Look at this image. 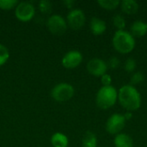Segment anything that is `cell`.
Wrapping results in <instances>:
<instances>
[{"instance_id": "6da1fadb", "label": "cell", "mask_w": 147, "mask_h": 147, "mask_svg": "<svg viewBox=\"0 0 147 147\" xmlns=\"http://www.w3.org/2000/svg\"><path fill=\"white\" fill-rule=\"evenodd\" d=\"M118 100L122 108L128 112L135 111L141 106V96L138 90L131 84L124 85L120 89Z\"/></svg>"}, {"instance_id": "7a4b0ae2", "label": "cell", "mask_w": 147, "mask_h": 147, "mask_svg": "<svg viewBox=\"0 0 147 147\" xmlns=\"http://www.w3.org/2000/svg\"><path fill=\"white\" fill-rule=\"evenodd\" d=\"M112 43L114 48L122 54L131 53L136 45L134 37L125 30H117L113 37Z\"/></svg>"}, {"instance_id": "3957f363", "label": "cell", "mask_w": 147, "mask_h": 147, "mask_svg": "<svg viewBox=\"0 0 147 147\" xmlns=\"http://www.w3.org/2000/svg\"><path fill=\"white\" fill-rule=\"evenodd\" d=\"M118 100V92L114 86H102L96 93V102L102 109L113 107Z\"/></svg>"}, {"instance_id": "277c9868", "label": "cell", "mask_w": 147, "mask_h": 147, "mask_svg": "<svg viewBox=\"0 0 147 147\" xmlns=\"http://www.w3.org/2000/svg\"><path fill=\"white\" fill-rule=\"evenodd\" d=\"M74 93L75 90L72 85L67 83H60L53 88L51 96L53 100L62 102L71 99L74 96Z\"/></svg>"}, {"instance_id": "5b68a950", "label": "cell", "mask_w": 147, "mask_h": 147, "mask_svg": "<svg viewBox=\"0 0 147 147\" xmlns=\"http://www.w3.org/2000/svg\"><path fill=\"white\" fill-rule=\"evenodd\" d=\"M47 26L48 30L54 35H62L65 33L67 29L66 21L59 15L51 16L47 22Z\"/></svg>"}, {"instance_id": "8992f818", "label": "cell", "mask_w": 147, "mask_h": 147, "mask_svg": "<svg viewBox=\"0 0 147 147\" xmlns=\"http://www.w3.org/2000/svg\"><path fill=\"white\" fill-rule=\"evenodd\" d=\"M126 118L124 115L114 114L106 122V131L110 134H119L123 130L126 125Z\"/></svg>"}, {"instance_id": "52a82bcc", "label": "cell", "mask_w": 147, "mask_h": 147, "mask_svg": "<svg viewBox=\"0 0 147 147\" xmlns=\"http://www.w3.org/2000/svg\"><path fill=\"white\" fill-rule=\"evenodd\" d=\"M35 14V9L34 5L28 2H21L16 7L15 15L16 17L23 22H29L33 19Z\"/></svg>"}, {"instance_id": "ba28073f", "label": "cell", "mask_w": 147, "mask_h": 147, "mask_svg": "<svg viewBox=\"0 0 147 147\" xmlns=\"http://www.w3.org/2000/svg\"><path fill=\"white\" fill-rule=\"evenodd\" d=\"M86 21L84 12L79 9H74L71 10L66 17L67 25L74 30H78L84 27Z\"/></svg>"}, {"instance_id": "9c48e42d", "label": "cell", "mask_w": 147, "mask_h": 147, "mask_svg": "<svg viewBox=\"0 0 147 147\" xmlns=\"http://www.w3.org/2000/svg\"><path fill=\"white\" fill-rule=\"evenodd\" d=\"M87 71H89L90 74L95 76V77H102L104 74L107 73L108 70V65L107 63L98 58H95L90 59L87 63Z\"/></svg>"}, {"instance_id": "30bf717a", "label": "cell", "mask_w": 147, "mask_h": 147, "mask_svg": "<svg viewBox=\"0 0 147 147\" xmlns=\"http://www.w3.org/2000/svg\"><path fill=\"white\" fill-rule=\"evenodd\" d=\"M83 61V55L80 52L72 50L68 53H66L62 60L61 64L66 69H74L78 67Z\"/></svg>"}, {"instance_id": "8fae6325", "label": "cell", "mask_w": 147, "mask_h": 147, "mask_svg": "<svg viewBox=\"0 0 147 147\" xmlns=\"http://www.w3.org/2000/svg\"><path fill=\"white\" fill-rule=\"evenodd\" d=\"M90 27V31L95 35H101L107 29L106 22L98 17H93L91 19Z\"/></svg>"}, {"instance_id": "7c38bea8", "label": "cell", "mask_w": 147, "mask_h": 147, "mask_svg": "<svg viewBox=\"0 0 147 147\" xmlns=\"http://www.w3.org/2000/svg\"><path fill=\"white\" fill-rule=\"evenodd\" d=\"M130 30V34L134 37H143L147 34V23L141 20H138L131 25Z\"/></svg>"}, {"instance_id": "4fadbf2b", "label": "cell", "mask_w": 147, "mask_h": 147, "mask_svg": "<svg viewBox=\"0 0 147 147\" xmlns=\"http://www.w3.org/2000/svg\"><path fill=\"white\" fill-rule=\"evenodd\" d=\"M114 144L115 147H134V140L127 134H119L115 136Z\"/></svg>"}, {"instance_id": "5bb4252c", "label": "cell", "mask_w": 147, "mask_h": 147, "mask_svg": "<svg viewBox=\"0 0 147 147\" xmlns=\"http://www.w3.org/2000/svg\"><path fill=\"white\" fill-rule=\"evenodd\" d=\"M121 7L122 11L127 15H134L139 10V3L134 0H123Z\"/></svg>"}, {"instance_id": "9a60e30c", "label": "cell", "mask_w": 147, "mask_h": 147, "mask_svg": "<svg viewBox=\"0 0 147 147\" xmlns=\"http://www.w3.org/2000/svg\"><path fill=\"white\" fill-rule=\"evenodd\" d=\"M51 144L53 147H68L69 140L66 135L61 133H55L51 138Z\"/></svg>"}, {"instance_id": "2e32d148", "label": "cell", "mask_w": 147, "mask_h": 147, "mask_svg": "<svg viewBox=\"0 0 147 147\" xmlns=\"http://www.w3.org/2000/svg\"><path fill=\"white\" fill-rule=\"evenodd\" d=\"M97 145V139L95 134L92 132H86L85 134L84 135L83 141H82V146L83 147H96Z\"/></svg>"}, {"instance_id": "e0dca14e", "label": "cell", "mask_w": 147, "mask_h": 147, "mask_svg": "<svg viewBox=\"0 0 147 147\" xmlns=\"http://www.w3.org/2000/svg\"><path fill=\"white\" fill-rule=\"evenodd\" d=\"M97 3L104 9L113 10L121 4V2L119 0H98Z\"/></svg>"}, {"instance_id": "ac0fdd59", "label": "cell", "mask_w": 147, "mask_h": 147, "mask_svg": "<svg viewBox=\"0 0 147 147\" xmlns=\"http://www.w3.org/2000/svg\"><path fill=\"white\" fill-rule=\"evenodd\" d=\"M113 24L118 30H124L126 28V20L121 14H117L113 17Z\"/></svg>"}, {"instance_id": "d6986e66", "label": "cell", "mask_w": 147, "mask_h": 147, "mask_svg": "<svg viewBox=\"0 0 147 147\" xmlns=\"http://www.w3.org/2000/svg\"><path fill=\"white\" fill-rule=\"evenodd\" d=\"M9 58V53L8 48L0 44V66L3 65Z\"/></svg>"}, {"instance_id": "ffe728a7", "label": "cell", "mask_w": 147, "mask_h": 147, "mask_svg": "<svg viewBox=\"0 0 147 147\" xmlns=\"http://www.w3.org/2000/svg\"><path fill=\"white\" fill-rule=\"evenodd\" d=\"M144 80H145V76H144L143 72H141V71H136V72H134L131 76V78H130L131 85L134 86V85L140 84Z\"/></svg>"}, {"instance_id": "44dd1931", "label": "cell", "mask_w": 147, "mask_h": 147, "mask_svg": "<svg viewBox=\"0 0 147 147\" xmlns=\"http://www.w3.org/2000/svg\"><path fill=\"white\" fill-rule=\"evenodd\" d=\"M18 4L17 0H0V9L9 10Z\"/></svg>"}, {"instance_id": "7402d4cb", "label": "cell", "mask_w": 147, "mask_h": 147, "mask_svg": "<svg viewBox=\"0 0 147 147\" xmlns=\"http://www.w3.org/2000/svg\"><path fill=\"white\" fill-rule=\"evenodd\" d=\"M137 64H136V60L134 58H128L126 61H125V70L127 72H134L136 69Z\"/></svg>"}, {"instance_id": "603a6c76", "label": "cell", "mask_w": 147, "mask_h": 147, "mask_svg": "<svg viewBox=\"0 0 147 147\" xmlns=\"http://www.w3.org/2000/svg\"><path fill=\"white\" fill-rule=\"evenodd\" d=\"M39 9L44 14H48L52 11V3L49 1L43 0L39 3Z\"/></svg>"}, {"instance_id": "cb8c5ba5", "label": "cell", "mask_w": 147, "mask_h": 147, "mask_svg": "<svg viewBox=\"0 0 147 147\" xmlns=\"http://www.w3.org/2000/svg\"><path fill=\"white\" fill-rule=\"evenodd\" d=\"M121 61L116 56H112L107 62L108 68H110L111 70H115L120 66Z\"/></svg>"}, {"instance_id": "d4e9b609", "label": "cell", "mask_w": 147, "mask_h": 147, "mask_svg": "<svg viewBox=\"0 0 147 147\" xmlns=\"http://www.w3.org/2000/svg\"><path fill=\"white\" fill-rule=\"evenodd\" d=\"M101 81L103 86H110L112 83V78L109 74L106 73L101 77Z\"/></svg>"}, {"instance_id": "484cf974", "label": "cell", "mask_w": 147, "mask_h": 147, "mask_svg": "<svg viewBox=\"0 0 147 147\" xmlns=\"http://www.w3.org/2000/svg\"><path fill=\"white\" fill-rule=\"evenodd\" d=\"M124 116H125L126 120H129V119H131V117H132V114H131L130 112L127 111V113L126 115H124Z\"/></svg>"}]
</instances>
